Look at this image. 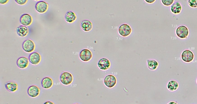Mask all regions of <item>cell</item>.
I'll list each match as a JSON object with an SVG mask.
<instances>
[{
	"mask_svg": "<svg viewBox=\"0 0 197 104\" xmlns=\"http://www.w3.org/2000/svg\"><path fill=\"white\" fill-rule=\"evenodd\" d=\"M60 80L61 83L63 85H70L73 82V76L70 73L64 72L60 76Z\"/></svg>",
	"mask_w": 197,
	"mask_h": 104,
	"instance_id": "6da1fadb",
	"label": "cell"
},
{
	"mask_svg": "<svg viewBox=\"0 0 197 104\" xmlns=\"http://www.w3.org/2000/svg\"><path fill=\"white\" fill-rule=\"evenodd\" d=\"M118 32L120 36L123 37H127L131 34L132 30L128 24H124L120 26L118 29Z\"/></svg>",
	"mask_w": 197,
	"mask_h": 104,
	"instance_id": "7a4b0ae2",
	"label": "cell"
},
{
	"mask_svg": "<svg viewBox=\"0 0 197 104\" xmlns=\"http://www.w3.org/2000/svg\"><path fill=\"white\" fill-rule=\"evenodd\" d=\"M22 47L24 51L26 53H30L35 50V46L33 41L27 39L23 42Z\"/></svg>",
	"mask_w": 197,
	"mask_h": 104,
	"instance_id": "3957f363",
	"label": "cell"
},
{
	"mask_svg": "<svg viewBox=\"0 0 197 104\" xmlns=\"http://www.w3.org/2000/svg\"><path fill=\"white\" fill-rule=\"evenodd\" d=\"M117 82L116 77L112 75H108L104 78V85L109 88H112L115 87L116 85Z\"/></svg>",
	"mask_w": 197,
	"mask_h": 104,
	"instance_id": "277c9868",
	"label": "cell"
},
{
	"mask_svg": "<svg viewBox=\"0 0 197 104\" xmlns=\"http://www.w3.org/2000/svg\"><path fill=\"white\" fill-rule=\"evenodd\" d=\"M79 57L80 59L83 62H88L92 58V52L88 49H84L80 52Z\"/></svg>",
	"mask_w": 197,
	"mask_h": 104,
	"instance_id": "5b68a950",
	"label": "cell"
},
{
	"mask_svg": "<svg viewBox=\"0 0 197 104\" xmlns=\"http://www.w3.org/2000/svg\"><path fill=\"white\" fill-rule=\"evenodd\" d=\"M28 95L30 97L35 98L38 97L41 93V89L36 85H32L28 88Z\"/></svg>",
	"mask_w": 197,
	"mask_h": 104,
	"instance_id": "8992f818",
	"label": "cell"
},
{
	"mask_svg": "<svg viewBox=\"0 0 197 104\" xmlns=\"http://www.w3.org/2000/svg\"><path fill=\"white\" fill-rule=\"evenodd\" d=\"M176 34L179 38L181 39H185L189 34L188 29L185 26H180L177 28Z\"/></svg>",
	"mask_w": 197,
	"mask_h": 104,
	"instance_id": "52a82bcc",
	"label": "cell"
},
{
	"mask_svg": "<svg viewBox=\"0 0 197 104\" xmlns=\"http://www.w3.org/2000/svg\"><path fill=\"white\" fill-rule=\"evenodd\" d=\"M49 4L43 1H40L37 3L35 6V9L38 13L43 14L47 12L48 9Z\"/></svg>",
	"mask_w": 197,
	"mask_h": 104,
	"instance_id": "ba28073f",
	"label": "cell"
},
{
	"mask_svg": "<svg viewBox=\"0 0 197 104\" xmlns=\"http://www.w3.org/2000/svg\"><path fill=\"white\" fill-rule=\"evenodd\" d=\"M193 53L189 50H186L183 51L181 54V59L183 61L186 62H190L193 60L194 59Z\"/></svg>",
	"mask_w": 197,
	"mask_h": 104,
	"instance_id": "9c48e42d",
	"label": "cell"
},
{
	"mask_svg": "<svg viewBox=\"0 0 197 104\" xmlns=\"http://www.w3.org/2000/svg\"><path fill=\"white\" fill-rule=\"evenodd\" d=\"M33 18L30 15L27 14L22 15L20 19V22L22 25L25 26H29L32 24Z\"/></svg>",
	"mask_w": 197,
	"mask_h": 104,
	"instance_id": "30bf717a",
	"label": "cell"
},
{
	"mask_svg": "<svg viewBox=\"0 0 197 104\" xmlns=\"http://www.w3.org/2000/svg\"><path fill=\"white\" fill-rule=\"evenodd\" d=\"M111 66L110 61L107 58H103L100 59L98 62V66L100 70L106 71L109 69Z\"/></svg>",
	"mask_w": 197,
	"mask_h": 104,
	"instance_id": "8fae6325",
	"label": "cell"
},
{
	"mask_svg": "<svg viewBox=\"0 0 197 104\" xmlns=\"http://www.w3.org/2000/svg\"><path fill=\"white\" fill-rule=\"evenodd\" d=\"M29 62L32 65H36L40 63L41 60V55L37 52L31 53L29 56Z\"/></svg>",
	"mask_w": 197,
	"mask_h": 104,
	"instance_id": "7c38bea8",
	"label": "cell"
},
{
	"mask_svg": "<svg viewBox=\"0 0 197 104\" xmlns=\"http://www.w3.org/2000/svg\"><path fill=\"white\" fill-rule=\"evenodd\" d=\"M29 59L25 57H20L17 61V65L21 69H25L27 68L29 65Z\"/></svg>",
	"mask_w": 197,
	"mask_h": 104,
	"instance_id": "4fadbf2b",
	"label": "cell"
},
{
	"mask_svg": "<svg viewBox=\"0 0 197 104\" xmlns=\"http://www.w3.org/2000/svg\"><path fill=\"white\" fill-rule=\"evenodd\" d=\"M5 86L7 91L10 93H14L18 91V85L17 82L10 81L5 84Z\"/></svg>",
	"mask_w": 197,
	"mask_h": 104,
	"instance_id": "5bb4252c",
	"label": "cell"
},
{
	"mask_svg": "<svg viewBox=\"0 0 197 104\" xmlns=\"http://www.w3.org/2000/svg\"><path fill=\"white\" fill-rule=\"evenodd\" d=\"M42 87L45 89H49L53 85V81L51 78L47 77L44 78L41 81Z\"/></svg>",
	"mask_w": 197,
	"mask_h": 104,
	"instance_id": "9a60e30c",
	"label": "cell"
},
{
	"mask_svg": "<svg viewBox=\"0 0 197 104\" xmlns=\"http://www.w3.org/2000/svg\"><path fill=\"white\" fill-rule=\"evenodd\" d=\"M17 33L21 37H25L29 34V29L28 27L24 26H20L17 28Z\"/></svg>",
	"mask_w": 197,
	"mask_h": 104,
	"instance_id": "2e32d148",
	"label": "cell"
},
{
	"mask_svg": "<svg viewBox=\"0 0 197 104\" xmlns=\"http://www.w3.org/2000/svg\"><path fill=\"white\" fill-rule=\"evenodd\" d=\"M77 18L76 14L72 11L67 12L65 16V19L66 22L69 23H72L76 21Z\"/></svg>",
	"mask_w": 197,
	"mask_h": 104,
	"instance_id": "e0dca14e",
	"label": "cell"
},
{
	"mask_svg": "<svg viewBox=\"0 0 197 104\" xmlns=\"http://www.w3.org/2000/svg\"><path fill=\"white\" fill-rule=\"evenodd\" d=\"M81 27L84 31L89 32L92 30L93 25L90 21L84 20L81 22Z\"/></svg>",
	"mask_w": 197,
	"mask_h": 104,
	"instance_id": "ac0fdd59",
	"label": "cell"
},
{
	"mask_svg": "<svg viewBox=\"0 0 197 104\" xmlns=\"http://www.w3.org/2000/svg\"><path fill=\"white\" fill-rule=\"evenodd\" d=\"M182 10V6L179 2H176L173 4L171 7V10L172 13L175 14H178L181 13Z\"/></svg>",
	"mask_w": 197,
	"mask_h": 104,
	"instance_id": "d6986e66",
	"label": "cell"
},
{
	"mask_svg": "<svg viewBox=\"0 0 197 104\" xmlns=\"http://www.w3.org/2000/svg\"><path fill=\"white\" fill-rule=\"evenodd\" d=\"M147 65L149 69L151 71H155L158 68L159 63L155 59H147Z\"/></svg>",
	"mask_w": 197,
	"mask_h": 104,
	"instance_id": "ffe728a7",
	"label": "cell"
},
{
	"mask_svg": "<svg viewBox=\"0 0 197 104\" xmlns=\"http://www.w3.org/2000/svg\"><path fill=\"white\" fill-rule=\"evenodd\" d=\"M179 87V85L176 81L171 80L168 82L167 88L169 91H176Z\"/></svg>",
	"mask_w": 197,
	"mask_h": 104,
	"instance_id": "44dd1931",
	"label": "cell"
},
{
	"mask_svg": "<svg viewBox=\"0 0 197 104\" xmlns=\"http://www.w3.org/2000/svg\"><path fill=\"white\" fill-rule=\"evenodd\" d=\"M161 2L164 6H168L173 4L174 0H162Z\"/></svg>",
	"mask_w": 197,
	"mask_h": 104,
	"instance_id": "7402d4cb",
	"label": "cell"
},
{
	"mask_svg": "<svg viewBox=\"0 0 197 104\" xmlns=\"http://www.w3.org/2000/svg\"><path fill=\"white\" fill-rule=\"evenodd\" d=\"M188 4L189 6L192 8H195L197 7V0H189Z\"/></svg>",
	"mask_w": 197,
	"mask_h": 104,
	"instance_id": "603a6c76",
	"label": "cell"
},
{
	"mask_svg": "<svg viewBox=\"0 0 197 104\" xmlns=\"http://www.w3.org/2000/svg\"><path fill=\"white\" fill-rule=\"evenodd\" d=\"M15 2L20 5H24L27 3V0H15Z\"/></svg>",
	"mask_w": 197,
	"mask_h": 104,
	"instance_id": "cb8c5ba5",
	"label": "cell"
},
{
	"mask_svg": "<svg viewBox=\"0 0 197 104\" xmlns=\"http://www.w3.org/2000/svg\"><path fill=\"white\" fill-rule=\"evenodd\" d=\"M9 2V0H0V4H5Z\"/></svg>",
	"mask_w": 197,
	"mask_h": 104,
	"instance_id": "d4e9b609",
	"label": "cell"
},
{
	"mask_svg": "<svg viewBox=\"0 0 197 104\" xmlns=\"http://www.w3.org/2000/svg\"><path fill=\"white\" fill-rule=\"evenodd\" d=\"M145 2L148 4H152L155 2V0H145Z\"/></svg>",
	"mask_w": 197,
	"mask_h": 104,
	"instance_id": "484cf974",
	"label": "cell"
},
{
	"mask_svg": "<svg viewBox=\"0 0 197 104\" xmlns=\"http://www.w3.org/2000/svg\"><path fill=\"white\" fill-rule=\"evenodd\" d=\"M44 104H55V103L51 101H47V102H45Z\"/></svg>",
	"mask_w": 197,
	"mask_h": 104,
	"instance_id": "4316f807",
	"label": "cell"
},
{
	"mask_svg": "<svg viewBox=\"0 0 197 104\" xmlns=\"http://www.w3.org/2000/svg\"><path fill=\"white\" fill-rule=\"evenodd\" d=\"M167 104H178L177 103V102H169V103H168Z\"/></svg>",
	"mask_w": 197,
	"mask_h": 104,
	"instance_id": "83f0119b",
	"label": "cell"
},
{
	"mask_svg": "<svg viewBox=\"0 0 197 104\" xmlns=\"http://www.w3.org/2000/svg\"><path fill=\"white\" fill-rule=\"evenodd\" d=\"M80 104L78 103H73V104Z\"/></svg>",
	"mask_w": 197,
	"mask_h": 104,
	"instance_id": "f1b7e54d",
	"label": "cell"
},
{
	"mask_svg": "<svg viewBox=\"0 0 197 104\" xmlns=\"http://www.w3.org/2000/svg\"><path fill=\"white\" fill-rule=\"evenodd\" d=\"M196 82H197V80H196Z\"/></svg>",
	"mask_w": 197,
	"mask_h": 104,
	"instance_id": "f546056e",
	"label": "cell"
}]
</instances>
